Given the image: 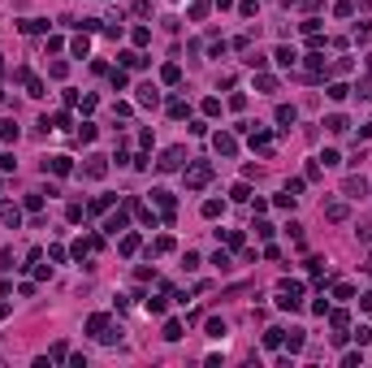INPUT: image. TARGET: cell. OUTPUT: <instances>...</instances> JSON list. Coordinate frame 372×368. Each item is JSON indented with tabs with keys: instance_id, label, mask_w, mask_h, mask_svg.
I'll return each mask as SVG.
<instances>
[{
	"instance_id": "7c38bea8",
	"label": "cell",
	"mask_w": 372,
	"mask_h": 368,
	"mask_svg": "<svg viewBox=\"0 0 372 368\" xmlns=\"http://www.w3.org/2000/svg\"><path fill=\"white\" fill-rule=\"evenodd\" d=\"M273 56H277V65H286V69H290V65L299 61V52H294V48H286V43H281V48H277Z\"/></svg>"
},
{
	"instance_id": "484cf974",
	"label": "cell",
	"mask_w": 372,
	"mask_h": 368,
	"mask_svg": "<svg viewBox=\"0 0 372 368\" xmlns=\"http://www.w3.org/2000/svg\"><path fill=\"white\" fill-rule=\"evenodd\" d=\"M121 251H126V256H134V251H138V234H126V238H121Z\"/></svg>"
},
{
	"instance_id": "d6a6232c",
	"label": "cell",
	"mask_w": 372,
	"mask_h": 368,
	"mask_svg": "<svg viewBox=\"0 0 372 368\" xmlns=\"http://www.w3.org/2000/svg\"><path fill=\"white\" fill-rule=\"evenodd\" d=\"M203 13H208V0H195V5H191V18H195V22H199V18H203Z\"/></svg>"
},
{
	"instance_id": "4316f807",
	"label": "cell",
	"mask_w": 372,
	"mask_h": 368,
	"mask_svg": "<svg viewBox=\"0 0 372 368\" xmlns=\"http://www.w3.org/2000/svg\"><path fill=\"white\" fill-rule=\"evenodd\" d=\"M208 334H212V338H225L230 329H225V321H216V316H212V321H208Z\"/></svg>"
},
{
	"instance_id": "ffe728a7",
	"label": "cell",
	"mask_w": 372,
	"mask_h": 368,
	"mask_svg": "<svg viewBox=\"0 0 372 368\" xmlns=\"http://www.w3.org/2000/svg\"><path fill=\"white\" fill-rule=\"evenodd\" d=\"M333 295H338V299H355V286H351V281H338V286H333Z\"/></svg>"
},
{
	"instance_id": "44dd1931",
	"label": "cell",
	"mask_w": 372,
	"mask_h": 368,
	"mask_svg": "<svg viewBox=\"0 0 372 368\" xmlns=\"http://www.w3.org/2000/svg\"><path fill=\"white\" fill-rule=\"evenodd\" d=\"M212 264H216V269H221V273H230V269H234V260L225 256V251H216V256H212Z\"/></svg>"
},
{
	"instance_id": "836d02e7",
	"label": "cell",
	"mask_w": 372,
	"mask_h": 368,
	"mask_svg": "<svg viewBox=\"0 0 372 368\" xmlns=\"http://www.w3.org/2000/svg\"><path fill=\"white\" fill-rule=\"evenodd\" d=\"M281 334H286V329H268V334H264V346H277V342H281Z\"/></svg>"
},
{
	"instance_id": "d4e9b609",
	"label": "cell",
	"mask_w": 372,
	"mask_h": 368,
	"mask_svg": "<svg viewBox=\"0 0 372 368\" xmlns=\"http://www.w3.org/2000/svg\"><path fill=\"white\" fill-rule=\"evenodd\" d=\"M221 212H225L221 199H208V204H203V216H221Z\"/></svg>"
},
{
	"instance_id": "cb8c5ba5",
	"label": "cell",
	"mask_w": 372,
	"mask_h": 368,
	"mask_svg": "<svg viewBox=\"0 0 372 368\" xmlns=\"http://www.w3.org/2000/svg\"><path fill=\"white\" fill-rule=\"evenodd\" d=\"M255 87H260V91H277V78H273V74H260V78H255Z\"/></svg>"
},
{
	"instance_id": "ab89813d",
	"label": "cell",
	"mask_w": 372,
	"mask_h": 368,
	"mask_svg": "<svg viewBox=\"0 0 372 368\" xmlns=\"http://www.w3.org/2000/svg\"><path fill=\"white\" fill-rule=\"evenodd\" d=\"M0 69H5V61H0Z\"/></svg>"
},
{
	"instance_id": "4dcf8cb0",
	"label": "cell",
	"mask_w": 372,
	"mask_h": 368,
	"mask_svg": "<svg viewBox=\"0 0 372 368\" xmlns=\"http://www.w3.org/2000/svg\"><path fill=\"white\" fill-rule=\"evenodd\" d=\"M126 83H130V78H126V69H113V91H121Z\"/></svg>"
},
{
	"instance_id": "2e32d148",
	"label": "cell",
	"mask_w": 372,
	"mask_h": 368,
	"mask_svg": "<svg viewBox=\"0 0 372 368\" xmlns=\"http://www.w3.org/2000/svg\"><path fill=\"white\" fill-rule=\"evenodd\" d=\"M325 216H329V221H346L351 208H346V204H329V208H325Z\"/></svg>"
},
{
	"instance_id": "1f68e13d",
	"label": "cell",
	"mask_w": 372,
	"mask_h": 368,
	"mask_svg": "<svg viewBox=\"0 0 372 368\" xmlns=\"http://www.w3.org/2000/svg\"><path fill=\"white\" fill-rule=\"evenodd\" d=\"M26 208H31V212H39V208H43V195H39V191L26 195Z\"/></svg>"
},
{
	"instance_id": "8fae6325",
	"label": "cell",
	"mask_w": 372,
	"mask_h": 368,
	"mask_svg": "<svg viewBox=\"0 0 372 368\" xmlns=\"http://www.w3.org/2000/svg\"><path fill=\"white\" fill-rule=\"evenodd\" d=\"M0 221H5V226H13V230H18L22 212H18V208H13V204H0Z\"/></svg>"
},
{
	"instance_id": "9c48e42d",
	"label": "cell",
	"mask_w": 372,
	"mask_h": 368,
	"mask_svg": "<svg viewBox=\"0 0 372 368\" xmlns=\"http://www.w3.org/2000/svg\"><path fill=\"white\" fill-rule=\"evenodd\" d=\"M152 199L160 204V212H165V221H173V195H169V191H152Z\"/></svg>"
},
{
	"instance_id": "f35d334b",
	"label": "cell",
	"mask_w": 372,
	"mask_h": 368,
	"mask_svg": "<svg viewBox=\"0 0 372 368\" xmlns=\"http://www.w3.org/2000/svg\"><path fill=\"white\" fill-rule=\"evenodd\" d=\"M0 104H5V91H0Z\"/></svg>"
},
{
	"instance_id": "f1b7e54d",
	"label": "cell",
	"mask_w": 372,
	"mask_h": 368,
	"mask_svg": "<svg viewBox=\"0 0 372 368\" xmlns=\"http://www.w3.org/2000/svg\"><path fill=\"white\" fill-rule=\"evenodd\" d=\"M186 113H191V108L182 104V100H169V117H186Z\"/></svg>"
},
{
	"instance_id": "d6986e66",
	"label": "cell",
	"mask_w": 372,
	"mask_h": 368,
	"mask_svg": "<svg viewBox=\"0 0 372 368\" xmlns=\"http://www.w3.org/2000/svg\"><path fill=\"white\" fill-rule=\"evenodd\" d=\"M165 338L178 342V338H182V321H165Z\"/></svg>"
},
{
	"instance_id": "e0dca14e",
	"label": "cell",
	"mask_w": 372,
	"mask_h": 368,
	"mask_svg": "<svg viewBox=\"0 0 372 368\" xmlns=\"http://www.w3.org/2000/svg\"><path fill=\"white\" fill-rule=\"evenodd\" d=\"M18 134H22V130L13 126V121H0V139H5V143H13V139H18Z\"/></svg>"
},
{
	"instance_id": "83f0119b",
	"label": "cell",
	"mask_w": 372,
	"mask_h": 368,
	"mask_svg": "<svg viewBox=\"0 0 372 368\" xmlns=\"http://www.w3.org/2000/svg\"><path fill=\"white\" fill-rule=\"evenodd\" d=\"M160 78H165V83H178L182 69H178V65H165V69H160Z\"/></svg>"
},
{
	"instance_id": "52a82bcc",
	"label": "cell",
	"mask_w": 372,
	"mask_h": 368,
	"mask_svg": "<svg viewBox=\"0 0 372 368\" xmlns=\"http://www.w3.org/2000/svg\"><path fill=\"white\" fill-rule=\"evenodd\" d=\"M138 104L156 108V104H160V91H156V87H152V83H143V87H138Z\"/></svg>"
},
{
	"instance_id": "30bf717a",
	"label": "cell",
	"mask_w": 372,
	"mask_h": 368,
	"mask_svg": "<svg viewBox=\"0 0 372 368\" xmlns=\"http://www.w3.org/2000/svg\"><path fill=\"white\" fill-rule=\"evenodd\" d=\"M216 152H221V156H234V152H238V139H234V134H216Z\"/></svg>"
},
{
	"instance_id": "7402d4cb",
	"label": "cell",
	"mask_w": 372,
	"mask_h": 368,
	"mask_svg": "<svg viewBox=\"0 0 372 368\" xmlns=\"http://www.w3.org/2000/svg\"><path fill=\"white\" fill-rule=\"evenodd\" d=\"M346 96H351V87H346V83H333L329 87V100H346Z\"/></svg>"
},
{
	"instance_id": "5b68a950",
	"label": "cell",
	"mask_w": 372,
	"mask_h": 368,
	"mask_svg": "<svg viewBox=\"0 0 372 368\" xmlns=\"http://www.w3.org/2000/svg\"><path fill=\"white\" fill-rule=\"evenodd\" d=\"M126 221H130V212H126V208H117V212L104 221V230H108V234H121V230H126Z\"/></svg>"
},
{
	"instance_id": "277c9868",
	"label": "cell",
	"mask_w": 372,
	"mask_h": 368,
	"mask_svg": "<svg viewBox=\"0 0 372 368\" xmlns=\"http://www.w3.org/2000/svg\"><path fill=\"white\" fill-rule=\"evenodd\" d=\"M83 173H87V178H104V173H108V161H104V156H87Z\"/></svg>"
},
{
	"instance_id": "d590c367",
	"label": "cell",
	"mask_w": 372,
	"mask_h": 368,
	"mask_svg": "<svg viewBox=\"0 0 372 368\" xmlns=\"http://www.w3.org/2000/svg\"><path fill=\"white\" fill-rule=\"evenodd\" d=\"M359 238H363V243H372V221H363V226H359Z\"/></svg>"
},
{
	"instance_id": "ba28073f",
	"label": "cell",
	"mask_w": 372,
	"mask_h": 368,
	"mask_svg": "<svg viewBox=\"0 0 372 368\" xmlns=\"http://www.w3.org/2000/svg\"><path fill=\"white\" fill-rule=\"evenodd\" d=\"M104 329H108V316H104V312L87 316V334H91V338H100V334H104Z\"/></svg>"
},
{
	"instance_id": "ac0fdd59",
	"label": "cell",
	"mask_w": 372,
	"mask_h": 368,
	"mask_svg": "<svg viewBox=\"0 0 372 368\" xmlns=\"http://www.w3.org/2000/svg\"><path fill=\"white\" fill-rule=\"evenodd\" d=\"M286 346H290V351H303V329H290V334H286Z\"/></svg>"
},
{
	"instance_id": "9a60e30c",
	"label": "cell",
	"mask_w": 372,
	"mask_h": 368,
	"mask_svg": "<svg viewBox=\"0 0 372 368\" xmlns=\"http://www.w3.org/2000/svg\"><path fill=\"white\" fill-rule=\"evenodd\" d=\"M325 126H329V130H333V134H346V130H351V121L342 117V113H333V117H329V121H325Z\"/></svg>"
},
{
	"instance_id": "3957f363",
	"label": "cell",
	"mask_w": 372,
	"mask_h": 368,
	"mask_svg": "<svg viewBox=\"0 0 372 368\" xmlns=\"http://www.w3.org/2000/svg\"><path fill=\"white\" fill-rule=\"evenodd\" d=\"M342 195H346V199H363V195H368V182H363V178H346V182H342Z\"/></svg>"
},
{
	"instance_id": "e575fe53",
	"label": "cell",
	"mask_w": 372,
	"mask_h": 368,
	"mask_svg": "<svg viewBox=\"0 0 372 368\" xmlns=\"http://www.w3.org/2000/svg\"><path fill=\"white\" fill-rule=\"evenodd\" d=\"M329 325H333V329L342 334V329H346V312H333V316H329Z\"/></svg>"
},
{
	"instance_id": "5bb4252c",
	"label": "cell",
	"mask_w": 372,
	"mask_h": 368,
	"mask_svg": "<svg viewBox=\"0 0 372 368\" xmlns=\"http://www.w3.org/2000/svg\"><path fill=\"white\" fill-rule=\"evenodd\" d=\"M277 121H281V130H290V126H294V108H290V104H277Z\"/></svg>"
},
{
	"instance_id": "6da1fadb",
	"label": "cell",
	"mask_w": 372,
	"mask_h": 368,
	"mask_svg": "<svg viewBox=\"0 0 372 368\" xmlns=\"http://www.w3.org/2000/svg\"><path fill=\"white\" fill-rule=\"evenodd\" d=\"M208 178H212V165H208V161H199V165H191V169H186V186H191V191L208 186Z\"/></svg>"
},
{
	"instance_id": "8d00e7d4",
	"label": "cell",
	"mask_w": 372,
	"mask_h": 368,
	"mask_svg": "<svg viewBox=\"0 0 372 368\" xmlns=\"http://www.w3.org/2000/svg\"><path fill=\"white\" fill-rule=\"evenodd\" d=\"M359 308H363V312H372V290H368V295L359 299Z\"/></svg>"
},
{
	"instance_id": "4fadbf2b",
	"label": "cell",
	"mask_w": 372,
	"mask_h": 368,
	"mask_svg": "<svg viewBox=\"0 0 372 368\" xmlns=\"http://www.w3.org/2000/svg\"><path fill=\"white\" fill-rule=\"evenodd\" d=\"M121 65H126V69H143L147 56H143V52H121Z\"/></svg>"
},
{
	"instance_id": "603a6c76",
	"label": "cell",
	"mask_w": 372,
	"mask_h": 368,
	"mask_svg": "<svg viewBox=\"0 0 372 368\" xmlns=\"http://www.w3.org/2000/svg\"><path fill=\"white\" fill-rule=\"evenodd\" d=\"M152 251H156V256H165V251H173V238H169V234H160V238H156V247H152Z\"/></svg>"
},
{
	"instance_id": "7a4b0ae2",
	"label": "cell",
	"mask_w": 372,
	"mask_h": 368,
	"mask_svg": "<svg viewBox=\"0 0 372 368\" xmlns=\"http://www.w3.org/2000/svg\"><path fill=\"white\" fill-rule=\"evenodd\" d=\"M178 165H182V148H165V152H160V161H156V169L160 173H173Z\"/></svg>"
},
{
	"instance_id": "f546056e",
	"label": "cell",
	"mask_w": 372,
	"mask_h": 368,
	"mask_svg": "<svg viewBox=\"0 0 372 368\" xmlns=\"http://www.w3.org/2000/svg\"><path fill=\"white\" fill-rule=\"evenodd\" d=\"M22 31H26V35H39V31H48V22H22Z\"/></svg>"
},
{
	"instance_id": "74e56055",
	"label": "cell",
	"mask_w": 372,
	"mask_h": 368,
	"mask_svg": "<svg viewBox=\"0 0 372 368\" xmlns=\"http://www.w3.org/2000/svg\"><path fill=\"white\" fill-rule=\"evenodd\" d=\"M303 5H308V9H316V5H320V0H303Z\"/></svg>"
},
{
	"instance_id": "8992f818",
	"label": "cell",
	"mask_w": 372,
	"mask_h": 368,
	"mask_svg": "<svg viewBox=\"0 0 372 368\" xmlns=\"http://www.w3.org/2000/svg\"><path fill=\"white\" fill-rule=\"evenodd\" d=\"M48 169H52L56 178H65V173L74 169V165H69V156H52V161H43V173H48Z\"/></svg>"
}]
</instances>
